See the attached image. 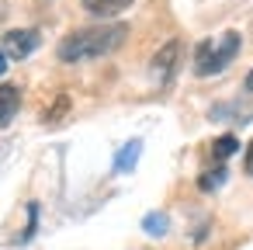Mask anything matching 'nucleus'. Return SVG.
I'll list each match as a JSON object with an SVG mask.
<instances>
[{
  "mask_svg": "<svg viewBox=\"0 0 253 250\" xmlns=\"http://www.w3.org/2000/svg\"><path fill=\"white\" fill-rule=\"evenodd\" d=\"M128 39V25L115 21V25H94V28H80L70 32L59 42V59L63 63H84V59H101L108 52H115L122 42Z\"/></svg>",
  "mask_w": 253,
  "mask_h": 250,
  "instance_id": "nucleus-1",
  "label": "nucleus"
},
{
  "mask_svg": "<svg viewBox=\"0 0 253 250\" xmlns=\"http://www.w3.org/2000/svg\"><path fill=\"white\" fill-rule=\"evenodd\" d=\"M239 46H243L239 32H225V35H218V39H201L198 49H194V73H198V77H215V73H222V70L236 59Z\"/></svg>",
  "mask_w": 253,
  "mask_h": 250,
  "instance_id": "nucleus-2",
  "label": "nucleus"
},
{
  "mask_svg": "<svg viewBox=\"0 0 253 250\" xmlns=\"http://www.w3.org/2000/svg\"><path fill=\"white\" fill-rule=\"evenodd\" d=\"M39 32L35 28H18V32H7L4 35V52H7V59H25V56H32L35 49H39Z\"/></svg>",
  "mask_w": 253,
  "mask_h": 250,
  "instance_id": "nucleus-3",
  "label": "nucleus"
},
{
  "mask_svg": "<svg viewBox=\"0 0 253 250\" xmlns=\"http://www.w3.org/2000/svg\"><path fill=\"white\" fill-rule=\"evenodd\" d=\"M177 56H180V42H177V39H170V42L153 56V73H156L160 84L170 80V73H173V66H177Z\"/></svg>",
  "mask_w": 253,
  "mask_h": 250,
  "instance_id": "nucleus-4",
  "label": "nucleus"
},
{
  "mask_svg": "<svg viewBox=\"0 0 253 250\" xmlns=\"http://www.w3.org/2000/svg\"><path fill=\"white\" fill-rule=\"evenodd\" d=\"M21 108V87L18 84H0V129H7Z\"/></svg>",
  "mask_w": 253,
  "mask_h": 250,
  "instance_id": "nucleus-5",
  "label": "nucleus"
},
{
  "mask_svg": "<svg viewBox=\"0 0 253 250\" xmlns=\"http://www.w3.org/2000/svg\"><path fill=\"white\" fill-rule=\"evenodd\" d=\"M80 4L90 11V14H97V18H115V14H122L132 0H80Z\"/></svg>",
  "mask_w": 253,
  "mask_h": 250,
  "instance_id": "nucleus-6",
  "label": "nucleus"
},
{
  "mask_svg": "<svg viewBox=\"0 0 253 250\" xmlns=\"http://www.w3.org/2000/svg\"><path fill=\"white\" fill-rule=\"evenodd\" d=\"M139 150H142V143H139V139L125 143V146H122V153L115 156V170H132V167H135V160H139Z\"/></svg>",
  "mask_w": 253,
  "mask_h": 250,
  "instance_id": "nucleus-7",
  "label": "nucleus"
},
{
  "mask_svg": "<svg viewBox=\"0 0 253 250\" xmlns=\"http://www.w3.org/2000/svg\"><path fill=\"white\" fill-rule=\"evenodd\" d=\"M236 150H239V139H236V136H218V139L211 143V156H215V160H229Z\"/></svg>",
  "mask_w": 253,
  "mask_h": 250,
  "instance_id": "nucleus-8",
  "label": "nucleus"
},
{
  "mask_svg": "<svg viewBox=\"0 0 253 250\" xmlns=\"http://www.w3.org/2000/svg\"><path fill=\"white\" fill-rule=\"evenodd\" d=\"M167 226H170V219H167L163 212H149V215L142 219V229H146L149 236H163V233H167Z\"/></svg>",
  "mask_w": 253,
  "mask_h": 250,
  "instance_id": "nucleus-9",
  "label": "nucleus"
},
{
  "mask_svg": "<svg viewBox=\"0 0 253 250\" xmlns=\"http://www.w3.org/2000/svg\"><path fill=\"white\" fill-rule=\"evenodd\" d=\"M222 181H225V167H215V170H205V174H201L198 188H201V191H215Z\"/></svg>",
  "mask_w": 253,
  "mask_h": 250,
  "instance_id": "nucleus-10",
  "label": "nucleus"
},
{
  "mask_svg": "<svg viewBox=\"0 0 253 250\" xmlns=\"http://www.w3.org/2000/svg\"><path fill=\"white\" fill-rule=\"evenodd\" d=\"M243 170H246V174L253 177V143L246 146V160H243Z\"/></svg>",
  "mask_w": 253,
  "mask_h": 250,
  "instance_id": "nucleus-11",
  "label": "nucleus"
},
{
  "mask_svg": "<svg viewBox=\"0 0 253 250\" xmlns=\"http://www.w3.org/2000/svg\"><path fill=\"white\" fill-rule=\"evenodd\" d=\"M4 70H7V52L0 49V73H4Z\"/></svg>",
  "mask_w": 253,
  "mask_h": 250,
  "instance_id": "nucleus-12",
  "label": "nucleus"
},
{
  "mask_svg": "<svg viewBox=\"0 0 253 250\" xmlns=\"http://www.w3.org/2000/svg\"><path fill=\"white\" fill-rule=\"evenodd\" d=\"M246 91H253V73H250V77H246Z\"/></svg>",
  "mask_w": 253,
  "mask_h": 250,
  "instance_id": "nucleus-13",
  "label": "nucleus"
}]
</instances>
